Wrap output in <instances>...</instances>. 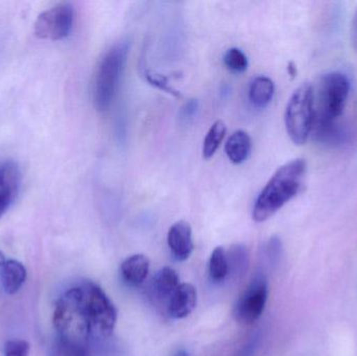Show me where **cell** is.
I'll use <instances>...</instances> for the list:
<instances>
[{"mask_svg": "<svg viewBox=\"0 0 357 356\" xmlns=\"http://www.w3.org/2000/svg\"><path fill=\"white\" fill-rule=\"evenodd\" d=\"M305 173L306 162L303 159H295L279 167L256 200L253 209L254 221L257 223L266 222L297 196Z\"/></svg>", "mask_w": 357, "mask_h": 356, "instance_id": "cell-1", "label": "cell"}, {"mask_svg": "<svg viewBox=\"0 0 357 356\" xmlns=\"http://www.w3.org/2000/svg\"><path fill=\"white\" fill-rule=\"evenodd\" d=\"M52 321L58 340L89 348L92 339L91 325L81 286L70 288L59 299Z\"/></svg>", "mask_w": 357, "mask_h": 356, "instance_id": "cell-2", "label": "cell"}, {"mask_svg": "<svg viewBox=\"0 0 357 356\" xmlns=\"http://www.w3.org/2000/svg\"><path fill=\"white\" fill-rule=\"evenodd\" d=\"M129 54L128 42L115 44L98 63L93 82V102L96 110L105 113L110 109Z\"/></svg>", "mask_w": 357, "mask_h": 356, "instance_id": "cell-3", "label": "cell"}, {"mask_svg": "<svg viewBox=\"0 0 357 356\" xmlns=\"http://www.w3.org/2000/svg\"><path fill=\"white\" fill-rule=\"evenodd\" d=\"M350 82L344 73L328 72L321 77L314 93V119L325 121H339L347 104Z\"/></svg>", "mask_w": 357, "mask_h": 356, "instance_id": "cell-4", "label": "cell"}, {"mask_svg": "<svg viewBox=\"0 0 357 356\" xmlns=\"http://www.w3.org/2000/svg\"><path fill=\"white\" fill-rule=\"evenodd\" d=\"M314 117V87L310 83H304L294 92L285 111V127L294 144L302 146L307 141Z\"/></svg>", "mask_w": 357, "mask_h": 356, "instance_id": "cell-5", "label": "cell"}, {"mask_svg": "<svg viewBox=\"0 0 357 356\" xmlns=\"http://www.w3.org/2000/svg\"><path fill=\"white\" fill-rule=\"evenodd\" d=\"M81 288L91 325L92 338L96 336L100 340H108L116 326V307L98 284L88 282Z\"/></svg>", "mask_w": 357, "mask_h": 356, "instance_id": "cell-6", "label": "cell"}, {"mask_svg": "<svg viewBox=\"0 0 357 356\" xmlns=\"http://www.w3.org/2000/svg\"><path fill=\"white\" fill-rule=\"evenodd\" d=\"M75 10L69 2H61L38 16L33 33L39 39L58 40L68 37L73 29Z\"/></svg>", "mask_w": 357, "mask_h": 356, "instance_id": "cell-7", "label": "cell"}, {"mask_svg": "<svg viewBox=\"0 0 357 356\" xmlns=\"http://www.w3.org/2000/svg\"><path fill=\"white\" fill-rule=\"evenodd\" d=\"M268 281L264 276H258L245 288L235 305L236 320L243 324H251L259 319L268 301Z\"/></svg>", "mask_w": 357, "mask_h": 356, "instance_id": "cell-8", "label": "cell"}, {"mask_svg": "<svg viewBox=\"0 0 357 356\" xmlns=\"http://www.w3.org/2000/svg\"><path fill=\"white\" fill-rule=\"evenodd\" d=\"M20 187V171L16 163L6 161L0 164V219L10 208Z\"/></svg>", "mask_w": 357, "mask_h": 356, "instance_id": "cell-9", "label": "cell"}, {"mask_svg": "<svg viewBox=\"0 0 357 356\" xmlns=\"http://www.w3.org/2000/svg\"><path fill=\"white\" fill-rule=\"evenodd\" d=\"M197 290L192 284L183 282L167 301L165 309L172 319L181 320L188 317L197 305Z\"/></svg>", "mask_w": 357, "mask_h": 356, "instance_id": "cell-10", "label": "cell"}, {"mask_svg": "<svg viewBox=\"0 0 357 356\" xmlns=\"http://www.w3.org/2000/svg\"><path fill=\"white\" fill-rule=\"evenodd\" d=\"M167 245L177 261L188 259L195 248L190 225L185 221L174 224L167 233Z\"/></svg>", "mask_w": 357, "mask_h": 356, "instance_id": "cell-11", "label": "cell"}, {"mask_svg": "<svg viewBox=\"0 0 357 356\" xmlns=\"http://www.w3.org/2000/svg\"><path fill=\"white\" fill-rule=\"evenodd\" d=\"M310 134L318 144L331 148L342 146L348 138L347 130L339 123V121H325L314 119Z\"/></svg>", "mask_w": 357, "mask_h": 356, "instance_id": "cell-12", "label": "cell"}, {"mask_svg": "<svg viewBox=\"0 0 357 356\" xmlns=\"http://www.w3.org/2000/svg\"><path fill=\"white\" fill-rule=\"evenodd\" d=\"M150 259L144 254H135L128 257L121 265V274L123 281L131 286L144 284L150 272Z\"/></svg>", "mask_w": 357, "mask_h": 356, "instance_id": "cell-13", "label": "cell"}, {"mask_svg": "<svg viewBox=\"0 0 357 356\" xmlns=\"http://www.w3.org/2000/svg\"><path fill=\"white\" fill-rule=\"evenodd\" d=\"M180 277L175 270L165 267L158 271L152 282L153 296L159 302L167 305L173 293L180 286Z\"/></svg>", "mask_w": 357, "mask_h": 356, "instance_id": "cell-14", "label": "cell"}, {"mask_svg": "<svg viewBox=\"0 0 357 356\" xmlns=\"http://www.w3.org/2000/svg\"><path fill=\"white\" fill-rule=\"evenodd\" d=\"M252 150V139L245 131H236L227 140L225 152L233 164H241L248 160Z\"/></svg>", "mask_w": 357, "mask_h": 356, "instance_id": "cell-15", "label": "cell"}, {"mask_svg": "<svg viewBox=\"0 0 357 356\" xmlns=\"http://www.w3.org/2000/svg\"><path fill=\"white\" fill-rule=\"evenodd\" d=\"M0 278L6 294H16L26 279V269L19 261L10 259L2 265Z\"/></svg>", "mask_w": 357, "mask_h": 356, "instance_id": "cell-16", "label": "cell"}, {"mask_svg": "<svg viewBox=\"0 0 357 356\" xmlns=\"http://www.w3.org/2000/svg\"><path fill=\"white\" fill-rule=\"evenodd\" d=\"M275 93L274 82L268 77H257L249 87V100L256 108L264 109L272 102Z\"/></svg>", "mask_w": 357, "mask_h": 356, "instance_id": "cell-17", "label": "cell"}, {"mask_svg": "<svg viewBox=\"0 0 357 356\" xmlns=\"http://www.w3.org/2000/svg\"><path fill=\"white\" fill-rule=\"evenodd\" d=\"M229 270H230V265H229V258L226 251L222 247H216L212 251L209 265H208L210 279L215 284H220L226 279Z\"/></svg>", "mask_w": 357, "mask_h": 356, "instance_id": "cell-18", "label": "cell"}, {"mask_svg": "<svg viewBox=\"0 0 357 356\" xmlns=\"http://www.w3.org/2000/svg\"><path fill=\"white\" fill-rule=\"evenodd\" d=\"M227 127L222 121H216L210 127L203 144V157L206 160L214 156L226 136Z\"/></svg>", "mask_w": 357, "mask_h": 356, "instance_id": "cell-19", "label": "cell"}, {"mask_svg": "<svg viewBox=\"0 0 357 356\" xmlns=\"http://www.w3.org/2000/svg\"><path fill=\"white\" fill-rule=\"evenodd\" d=\"M225 66L234 73H243L248 69L247 56L239 48L232 47L224 54Z\"/></svg>", "mask_w": 357, "mask_h": 356, "instance_id": "cell-20", "label": "cell"}, {"mask_svg": "<svg viewBox=\"0 0 357 356\" xmlns=\"http://www.w3.org/2000/svg\"><path fill=\"white\" fill-rule=\"evenodd\" d=\"M52 356H90V349L69 344L56 339Z\"/></svg>", "mask_w": 357, "mask_h": 356, "instance_id": "cell-21", "label": "cell"}, {"mask_svg": "<svg viewBox=\"0 0 357 356\" xmlns=\"http://www.w3.org/2000/svg\"><path fill=\"white\" fill-rule=\"evenodd\" d=\"M4 356H29V344L26 341L12 340L6 343Z\"/></svg>", "mask_w": 357, "mask_h": 356, "instance_id": "cell-22", "label": "cell"}, {"mask_svg": "<svg viewBox=\"0 0 357 356\" xmlns=\"http://www.w3.org/2000/svg\"><path fill=\"white\" fill-rule=\"evenodd\" d=\"M199 100L191 98L187 100L182 108H181L180 113H178V119L182 123H188L193 121L199 112Z\"/></svg>", "mask_w": 357, "mask_h": 356, "instance_id": "cell-23", "label": "cell"}, {"mask_svg": "<svg viewBox=\"0 0 357 356\" xmlns=\"http://www.w3.org/2000/svg\"><path fill=\"white\" fill-rule=\"evenodd\" d=\"M146 77L148 82H150L152 85L156 86L159 89L165 90V91L169 92L173 95L180 96V93H178V91H176L174 88L169 85L167 77H162V75H153L151 72H146Z\"/></svg>", "mask_w": 357, "mask_h": 356, "instance_id": "cell-24", "label": "cell"}, {"mask_svg": "<svg viewBox=\"0 0 357 356\" xmlns=\"http://www.w3.org/2000/svg\"><path fill=\"white\" fill-rule=\"evenodd\" d=\"M352 43H354V49L357 52V10L356 15H354V22H352Z\"/></svg>", "mask_w": 357, "mask_h": 356, "instance_id": "cell-25", "label": "cell"}, {"mask_svg": "<svg viewBox=\"0 0 357 356\" xmlns=\"http://www.w3.org/2000/svg\"><path fill=\"white\" fill-rule=\"evenodd\" d=\"M253 347L254 344L249 345V346L245 347L237 356H251L252 353H253Z\"/></svg>", "mask_w": 357, "mask_h": 356, "instance_id": "cell-26", "label": "cell"}, {"mask_svg": "<svg viewBox=\"0 0 357 356\" xmlns=\"http://www.w3.org/2000/svg\"><path fill=\"white\" fill-rule=\"evenodd\" d=\"M287 70H289V75H291V77H295V75H297V68H296L294 63H289Z\"/></svg>", "mask_w": 357, "mask_h": 356, "instance_id": "cell-27", "label": "cell"}, {"mask_svg": "<svg viewBox=\"0 0 357 356\" xmlns=\"http://www.w3.org/2000/svg\"><path fill=\"white\" fill-rule=\"evenodd\" d=\"M6 256H4L3 253H2L1 251H0V268H1L2 265H3L4 263H6Z\"/></svg>", "mask_w": 357, "mask_h": 356, "instance_id": "cell-28", "label": "cell"}, {"mask_svg": "<svg viewBox=\"0 0 357 356\" xmlns=\"http://www.w3.org/2000/svg\"><path fill=\"white\" fill-rule=\"evenodd\" d=\"M174 356H189V355H187V353H185V351L181 350V351H178V353H176V355Z\"/></svg>", "mask_w": 357, "mask_h": 356, "instance_id": "cell-29", "label": "cell"}]
</instances>
